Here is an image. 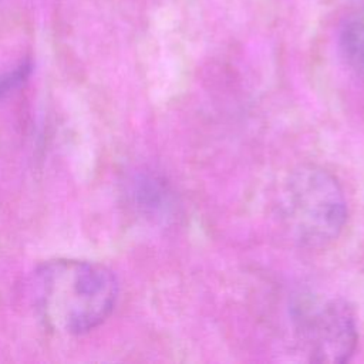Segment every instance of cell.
I'll return each mask as SVG.
<instances>
[{"mask_svg":"<svg viewBox=\"0 0 364 364\" xmlns=\"http://www.w3.org/2000/svg\"><path fill=\"white\" fill-rule=\"evenodd\" d=\"M338 47L347 67L364 78V3L354 7L341 21Z\"/></svg>","mask_w":364,"mask_h":364,"instance_id":"277c9868","label":"cell"},{"mask_svg":"<svg viewBox=\"0 0 364 364\" xmlns=\"http://www.w3.org/2000/svg\"><path fill=\"white\" fill-rule=\"evenodd\" d=\"M34 300L53 330L81 334L100 326L118 297L114 273L98 263L55 260L36 272Z\"/></svg>","mask_w":364,"mask_h":364,"instance_id":"6da1fadb","label":"cell"},{"mask_svg":"<svg viewBox=\"0 0 364 364\" xmlns=\"http://www.w3.org/2000/svg\"><path fill=\"white\" fill-rule=\"evenodd\" d=\"M279 212L290 237L303 247L331 245L347 220V202L337 179L316 165H301L286 178Z\"/></svg>","mask_w":364,"mask_h":364,"instance_id":"7a4b0ae2","label":"cell"},{"mask_svg":"<svg viewBox=\"0 0 364 364\" xmlns=\"http://www.w3.org/2000/svg\"><path fill=\"white\" fill-rule=\"evenodd\" d=\"M290 323L296 344L309 361L346 363L355 350V317L340 297L313 291L294 296Z\"/></svg>","mask_w":364,"mask_h":364,"instance_id":"3957f363","label":"cell"},{"mask_svg":"<svg viewBox=\"0 0 364 364\" xmlns=\"http://www.w3.org/2000/svg\"><path fill=\"white\" fill-rule=\"evenodd\" d=\"M28 73H30V65L24 63L17 68H14L13 71L0 77V97L7 94L10 90L16 88L18 84H21L27 78Z\"/></svg>","mask_w":364,"mask_h":364,"instance_id":"5b68a950","label":"cell"}]
</instances>
